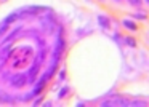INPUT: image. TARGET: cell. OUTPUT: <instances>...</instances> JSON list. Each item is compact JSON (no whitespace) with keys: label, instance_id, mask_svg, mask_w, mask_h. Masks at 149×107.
Instances as JSON below:
<instances>
[{"label":"cell","instance_id":"obj_1","mask_svg":"<svg viewBox=\"0 0 149 107\" xmlns=\"http://www.w3.org/2000/svg\"><path fill=\"white\" fill-rule=\"evenodd\" d=\"M26 83V75H16V78H13V85L16 86H23Z\"/></svg>","mask_w":149,"mask_h":107},{"label":"cell","instance_id":"obj_2","mask_svg":"<svg viewBox=\"0 0 149 107\" xmlns=\"http://www.w3.org/2000/svg\"><path fill=\"white\" fill-rule=\"evenodd\" d=\"M98 23H100L103 27H109V19H107L106 16H101L100 14V16H98Z\"/></svg>","mask_w":149,"mask_h":107},{"label":"cell","instance_id":"obj_3","mask_svg":"<svg viewBox=\"0 0 149 107\" xmlns=\"http://www.w3.org/2000/svg\"><path fill=\"white\" fill-rule=\"evenodd\" d=\"M104 106H127V102L117 99V101H111V102H104Z\"/></svg>","mask_w":149,"mask_h":107},{"label":"cell","instance_id":"obj_4","mask_svg":"<svg viewBox=\"0 0 149 107\" xmlns=\"http://www.w3.org/2000/svg\"><path fill=\"white\" fill-rule=\"evenodd\" d=\"M123 26H125L127 29H130V30H136V24L132 23V21H128V19L123 21Z\"/></svg>","mask_w":149,"mask_h":107},{"label":"cell","instance_id":"obj_5","mask_svg":"<svg viewBox=\"0 0 149 107\" xmlns=\"http://www.w3.org/2000/svg\"><path fill=\"white\" fill-rule=\"evenodd\" d=\"M45 80H47V77H45V78H42V80L39 81V85H37V88L34 90V94H39L40 91H42V88H43V83H45Z\"/></svg>","mask_w":149,"mask_h":107},{"label":"cell","instance_id":"obj_6","mask_svg":"<svg viewBox=\"0 0 149 107\" xmlns=\"http://www.w3.org/2000/svg\"><path fill=\"white\" fill-rule=\"evenodd\" d=\"M0 102H10V97L3 96V94H0Z\"/></svg>","mask_w":149,"mask_h":107},{"label":"cell","instance_id":"obj_7","mask_svg":"<svg viewBox=\"0 0 149 107\" xmlns=\"http://www.w3.org/2000/svg\"><path fill=\"white\" fill-rule=\"evenodd\" d=\"M66 93H68V86H64V88H63V91H61V93H59V97H63V96H64Z\"/></svg>","mask_w":149,"mask_h":107},{"label":"cell","instance_id":"obj_8","mask_svg":"<svg viewBox=\"0 0 149 107\" xmlns=\"http://www.w3.org/2000/svg\"><path fill=\"white\" fill-rule=\"evenodd\" d=\"M128 2L132 5H139V3H141V0H128Z\"/></svg>","mask_w":149,"mask_h":107},{"label":"cell","instance_id":"obj_9","mask_svg":"<svg viewBox=\"0 0 149 107\" xmlns=\"http://www.w3.org/2000/svg\"><path fill=\"white\" fill-rule=\"evenodd\" d=\"M127 43H128V45H132V46H135V45H136V43H135V42H133V40H132V39H127Z\"/></svg>","mask_w":149,"mask_h":107},{"label":"cell","instance_id":"obj_10","mask_svg":"<svg viewBox=\"0 0 149 107\" xmlns=\"http://www.w3.org/2000/svg\"><path fill=\"white\" fill-rule=\"evenodd\" d=\"M136 19H144V14H135Z\"/></svg>","mask_w":149,"mask_h":107}]
</instances>
